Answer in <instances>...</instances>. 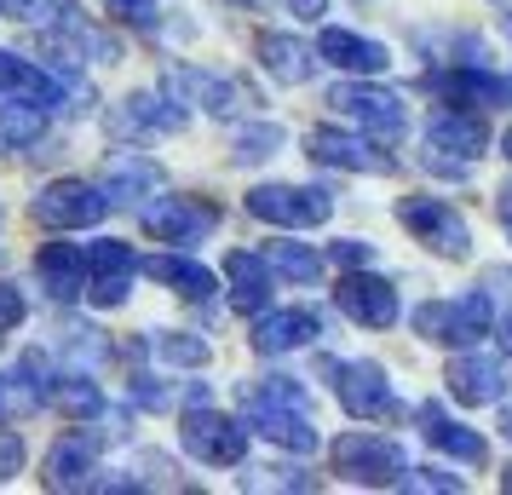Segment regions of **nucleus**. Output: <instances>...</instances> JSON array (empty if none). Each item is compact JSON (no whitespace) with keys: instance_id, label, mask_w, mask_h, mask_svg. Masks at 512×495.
I'll list each match as a JSON object with an SVG mask.
<instances>
[{"instance_id":"3","label":"nucleus","mask_w":512,"mask_h":495,"mask_svg":"<svg viewBox=\"0 0 512 495\" xmlns=\"http://www.w3.org/2000/svg\"><path fill=\"white\" fill-rule=\"evenodd\" d=\"M415 334L420 340H438V346H478L489 334V294H461V300H426V306H415Z\"/></svg>"},{"instance_id":"8","label":"nucleus","mask_w":512,"mask_h":495,"mask_svg":"<svg viewBox=\"0 0 512 495\" xmlns=\"http://www.w3.org/2000/svg\"><path fill=\"white\" fill-rule=\"evenodd\" d=\"M35 219L41 225H52V231H93L98 219L110 213V196L98 185H87V179H52L41 196H35Z\"/></svg>"},{"instance_id":"36","label":"nucleus","mask_w":512,"mask_h":495,"mask_svg":"<svg viewBox=\"0 0 512 495\" xmlns=\"http://www.w3.org/2000/svg\"><path fill=\"white\" fill-rule=\"evenodd\" d=\"M6 12H18V18H29V24H52L58 12H70V0H0Z\"/></svg>"},{"instance_id":"48","label":"nucleus","mask_w":512,"mask_h":495,"mask_svg":"<svg viewBox=\"0 0 512 495\" xmlns=\"http://www.w3.org/2000/svg\"><path fill=\"white\" fill-rule=\"evenodd\" d=\"M501 490H507V495H512V467H507V472H501Z\"/></svg>"},{"instance_id":"25","label":"nucleus","mask_w":512,"mask_h":495,"mask_svg":"<svg viewBox=\"0 0 512 495\" xmlns=\"http://www.w3.org/2000/svg\"><path fill=\"white\" fill-rule=\"evenodd\" d=\"M225 283H231L236 311H265V300H271V265L259 254H248V248H231L225 254Z\"/></svg>"},{"instance_id":"29","label":"nucleus","mask_w":512,"mask_h":495,"mask_svg":"<svg viewBox=\"0 0 512 495\" xmlns=\"http://www.w3.org/2000/svg\"><path fill=\"white\" fill-rule=\"evenodd\" d=\"M265 265H271L277 277H288V283H317V277H323V254H311L305 242H271Z\"/></svg>"},{"instance_id":"23","label":"nucleus","mask_w":512,"mask_h":495,"mask_svg":"<svg viewBox=\"0 0 512 495\" xmlns=\"http://www.w3.org/2000/svg\"><path fill=\"white\" fill-rule=\"evenodd\" d=\"M0 93L6 98H24V104H41V110H52L58 98H64V87L52 81L41 64H29L24 52H0Z\"/></svg>"},{"instance_id":"6","label":"nucleus","mask_w":512,"mask_h":495,"mask_svg":"<svg viewBox=\"0 0 512 495\" xmlns=\"http://www.w3.org/2000/svg\"><path fill=\"white\" fill-rule=\"evenodd\" d=\"M248 213L282 231H311L334 213V196L317 185H254L248 190Z\"/></svg>"},{"instance_id":"44","label":"nucleus","mask_w":512,"mask_h":495,"mask_svg":"<svg viewBox=\"0 0 512 495\" xmlns=\"http://www.w3.org/2000/svg\"><path fill=\"white\" fill-rule=\"evenodd\" d=\"M288 6H294V18H311V24L328 12V0H288Z\"/></svg>"},{"instance_id":"45","label":"nucleus","mask_w":512,"mask_h":495,"mask_svg":"<svg viewBox=\"0 0 512 495\" xmlns=\"http://www.w3.org/2000/svg\"><path fill=\"white\" fill-rule=\"evenodd\" d=\"M501 346H507V352H512V311H507V317H501Z\"/></svg>"},{"instance_id":"27","label":"nucleus","mask_w":512,"mask_h":495,"mask_svg":"<svg viewBox=\"0 0 512 495\" xmlns=\"http://www.w3.org/2000/svg\"><path fill=\"white\" fill-rule=\"evenodd\" d=\"M139 271L150 277V283H167L173 294H185V300H208L213 294V271L196 265V260H185V254H150Z\"/></svg>"},{"instance_id":"12","label":"nucleus","mask_w":512,"mask_h":495,"mask_svg":"<svg viewBox=\"0 0 512 495\" xmlns=\"http://www.w3.org/2000/svg\"><path fill=\"white\" fill-rule=\"evenodd\" d=\"M334 306L346 311L351 323H363V329H392L397 323V288L386 283V277H369L363 265L351 271V277H340V288H334Z\"/></svg>"},{"instance_id":"15","label":"nucleus","mask_w":512,"mask_h":495,"mask_svg":"<svg viewBox=\"0 0 512 495\" xmlns=\"http://www.w3.org/2000/svg\"><path fill=\"white\" fill-rule=\"evenodd\" d=\"M248 403V426H254L265 444L294 449V455H311L317 449V426L300 403H265V398H242Z\"/></svg>"},{"instance_id":"14","label":"nucleus","mask_w":512,"mask_h":495,"mask_svg":"<svg viewBox=\"0 0 512 495\" xmlns=\"http://www.w3.org/2000/svg\"><path fill=\"white\" fill-rule=\"evenodd\" d=\"M167 93H179V98H196L208 116H219V121H231V116H242L248 104H259L236 75H213V70H173L167 75Z\"/></svg>"},{"instance_id":"31","label":"nucleus","mask_w":512,"mask_h":495,"mask_svg":"<svg viewBox=\"0 0 512 495\" xmlns=\"http://www.w3.org/2000/svg\"><path fill=\"white\" fill-rule=\"evenodd\" d=\"M47 127V110L41 104H0V144H29L35 133Z\"/></svg>"},{"instance_id":"43","label":"nucleus","mask_w":512,"mask_h":495,"mask_svg":"<svg viewBox=\"0 0 512 495\" xmlns=\"http://www.w3.org/2000/svg\"><path fill=\"white\" fill-rule=\"evenodd\" d=\"M495 213H501V231L512 236V179H507L501 190H495Z\"/></svg>"},{"instance_id":"33","label":"nucleus","mask_w":512,"mask_h":495,"mask_svg":"<svg viewBox=\"0 0 512 495\" xmlns=\"http://www.w3.org/2000/svg\"><path fill=\"white\" fill-rule=\"evenodd\" d=\"M156 352L173 369H202L208 363V340H196V334H156Z\"/></svg>"},{"instance_id":"28","label":"nucleus","mask_w":512,"mask_h":495,"mask_svg":"<svg viewBox=\"0 0 512 495\" xmlns=\"http://www.w3.org/2000/svg\"><path fill=\"white\" fill-rule=\"evenodd\" d=\"M47 403L58 415H70V421H93L98 409H104V392H98V380L87 369H70V375H52Z\"/></svg>"},{"instance_id":"18","label":"nucleus","mask_w":512,"mask_h":495,"mask_svg":"<svg viewBox=\"0 0 512 495\" xmlns=\"http://www.w3.org/2000/svg\"><path fill=\"white\" fill-rule=\"evenodd\" d=\"M98 438L93 432H64L58 444L47 449V484L52 490H93L98 478Z\"/></svg>"},{"instance_id":"13","label":"nucleus","mask_w":512,"mask_h":495,"mask_svg":"<svg viewBox=\"0 0 512 495\" xmlns=\"http://www.w3.org/2000/svg\"><path fill=\"white\" fill-rule=\"evenodd\" d=\"M426 150L432 156H449V162H478L489 150V127L478 110H461V104H449L438 116L426 121Z\"/></svg>"},{"instance_id":"50","label":"nucleus","mask_w":512,"mask_h":495,"mask_svg":"<svg viewBox=\"0 0 512 495\" xmlns=\"http://www.w3.org/2000/svg\"><path fill=\"white\" fill-rule=\"evenodd\" d=\"M507 35H512V18H507Z\"/></svg>"},{"instance_id":"32","label":"nucleus","mask_w":512,"mask_h":495,"mask_svg":"<svg viewBox=\"0 0 512 495\" xmlns=\"http://www.w3.org/2000/svg\"><path fill=\"white\" fill-rule=\"evenodd\" d=\"M282 150V127H271V121H259V127H248V133H236V162L254 167L265 162V156H277Z\"/></svg>"},{"instance_id":"20","label":"nucleus","mask_w":512,"mask_h":495,"mask_svg":"<svg viewBox=\"0 0 512 495\" xmlns=\"http://www.w3.org/2000/svg\"><path fill=\"white\" fill-rule=\"evenodd\" d=\"M254 52L282 87H305V81L317 75V47H305L300 35H288V29H265L254 41Z\"/></svg>"},{"instance_id":"16","label":"nucleus","mask_w":512,"mask_h":495,"mask_svg":"<svg viewBox=\"0 0 512 495\" xmlns=\"http://www.w3.org/2000/svg\"><path fill=\"white\" fill-rule=\"evenodd\" d=\"M426 93H438L443 104H512V75H489L484 64L426 70Z\"/></svg>"},{"instance_id":"7","label":"nucleus","mask_w":512,"mask_h":495,"mask_svg":"<svg viewBox=\"0 0 512 495\" xmlns=\"http://www.w3.org/2000/svg\"><path fill=\"white\" fill-rule=\"evenodd\" d=\"M179 438H185V449L196 461H208V467H236V461L248 455V421H231V415H219L208 403H190Z\"/></svg>"},{"instance_id":"47","label":"nucleus","mask_w":512,"mask_h":495,"mask_svg":"<svg viewBox=\"0 0 512 495\" xmlns=\"http://www.w3.org/2000/svg\"><path fill=\"white\" fill-rule=\"evenodd\" d=\"M501 156H512V127H507V133H501Z\"/></svg>"},{"instance_id":"42","label":"nucleus","mask_w":512,"mask_h":495,"mask_svg":"<svg viewBox=\"0 0 512 495\" xmlns=\"http://www.w3.org/2000/svg\"><path fill=\"white\" fill-rule=\"evenodd\" d=\"M133 403H144V409H167L173 398H167L162 386H150V380H133Z\"/></svg>"},{"instance_id":"4","label":"nucleus","mask_w":512,"mask_h":495,"mask_svg":"<svg viewBox=\"0 0 512 495\" xmlns=\"http://www.w3.org/2000/svg\"><path fill=\"white\" fill-rule=\"evenodd\" d=\"M397 219H403V231L415 236V242H426L443 260H466L472 254V225L443 196H403L397 202Z\"/></svg>"},{"instance_id":"46","label":"nucleus","mask_w":512,"mask_h":495,"mask_svg":"<svg viewBox=\"0 0 512 495\" xmlns=\"http://www.w3.org/2000/svg\"><path fill=\"white\" fill-rule=\"evenodd\" d=\"M501 432H507V444H512V403L501 409Z\"/></svg>"},{"instance_id":"21","label":"nucleus","mask_w":512,"mask_h":495,"mask_svg":"<svg viewBox=\"0 0 512 495\" xmlns=\"http://www.w3.org/2000/svg\"><path fill=\"white\" fill-rule=\"evenodd\" d=\"M420 438H426L432 449H443V455H455V461H472V467H484V461H489L484 432H472V426L449 421L438 403H420Z\"/></svg>"},{"instance_id":"24","label":"nucleus","mask_w":512,"mask_h":495,"mask_svg":"<svg viewBox=\"0 0 512 495\" xmlns=\"http://www.w3.org/2000/svg\"><path fill=\"white\" fill-rule=\"evenodd\" d=\"M116 133H179L185 127V104H167L162 93H133L121 98L116 116Z\"/></svg>"},{"instance_id":"51","label":"nucleus","mask_w":512,"mask_h":495,"mask_svg":"<svg viewBox=\"0 0 512 495\" xmlns=\"http://www.w3.org/2000/svg\"><path fill=\"white\" fill-rule=\"evenodd\" d=\"M0 219H6V213H0Z\"/></svg>"},{"instance_id":"26","label":"nucleus","mask_w":512,"mask_h":495,"mask_svg":"<svg viewBox=\"0 0 512 495\" xmlns=\"http://www.w3.org/2000/svg\"><path fill=\"white\" fill-rule=\"evenodd\" d=\"M35 271H41V283H47L52 300H75V294L87 288V248L47 242V248H41V260H35Z\"/></svg>"},{"instance_id":"38","label":"nucleus","mask_w":512,"mask_h":495,"mask_svg":"<svg viewBox=\"0 0 512 495\" xmlns=\"http://www.w3.org/2000/svg\"><path fill=\"white\" fill-rule=\"evenodd\" d=\"M328 260L346 265V271H357V265L374 260V248H369V242H357V236H346V242H334V248H328Z\"/></svg>"},{"instance_id":"19","label":"nucleus","mask_w":512,"mask_h":495,"mask_svg":"<svg viewBox=\"0 0 512 495\" xmlns=\"http://www.w3.org/2000/svg\"><path fill=\"white\" fill-rule=\"evenodd\" d=\"M317 58L346 75H380L392 64V52L380 47V41H369V35H357V29H323L317 35Z\"/></svg>"},{"instance_id":"41","label":"nucleus","mask_w":512,"mask_h":495,"mask_svg":"<svg viewBox=\"0 0 512 495\" xmlns=\"http://www.w3.org/2000/svg\"><path fill=\"white\" fill-rule=\"evenodd\" d=\"M150 6H156V0H104V12H116L127 24H150V18H156Z\"/></svg>"},{"instance_id":"2","label":"nucleus","mask_w":512,"mask_h":495,"mask_svg":"<svg viewBox=\"0 0 512 495\" xmlns=\"http://www.w3.org/2000/svg\"><path fill=\"white\" fill-rule=\"evenodd\" d=\"M323 375L334 380V398L351 421H392L397 415V392L380 363H340V357H323Z\"/></svg>"},{"instance_id":"11","label":"nucleus","mask_w":512,"mask_h":495,"mask_svg":"<svg viewBox=\"0 0 512 495\" xmlns=\"http://www.w3.org/2000/svg\"><path fill=\"white\" fill-rule=\"evenodd\" d=\"M443 380H449V398L455 403H501L507 398V363L501 357L478 352V346H461V357H449V369H443Z\"/></svg>"},{"instance_id":"39","label":"nucleus","mask_w":512,"mask_h":495,"mask_svg":"<svg viewBox=\"0 0 512 495\" xmlns=\"http://www.w3.org/2000/svg\"><path fill=\"white\" fill-rule=\"evenodd\" d=\"M18 323H24V294L12 283H0V334H12Z\"/></svg>"},{"instance_id":"35","label":"nucleus","mask_w":512,"mask_h":495,"mask_svg":"<svg viewBox=\"0 0 512 495\" xmlns=\"http://www.w3.org/2000/svg\"><path fill=\"white\" fill-rule=\"evenodd\" d=\"M397 490H449V495H461L466 484L461 478H455V472H403V478H397Z\"/></svg>"},{"instance_id":"5","label":"nucleus","mask_w":512,"mask_h":495,"mask_svg":"<svg viewBox=\"0 0 512 495\" xmlns=\"http://www.w3.org/2000/svg\"><path fill=\"white\" fill-rule=\"evenodd\" d=\"M328 104H334L340 116H351L369 139H380V144H397L403 139V127H409L403 98L386 93V87H369V81H340V87L328 93Z\"/></svg>"},{"instance_id":"22","label":"nucleus","mask_w":512,"mask_h":495,"mask_svg":"<svg viewBox=\"0 0 512 495\" xmlns=\"http://www.w3.org/2000/svg\"><path fill=\"white\" fill-rule=\"evenodd\" d=\"M156 185H162V167L150 162V156H139V150H116V156L104 162V179H98V190L110 196V208H116V202H139V196H150Z\"/></svg>"},{"instance_id":"49","label":"nucleus","mask_w":512,"mask_h":495,"mask_svg":"<svg viewBox=\"0 0 512 495\" xmlns=\"http://www.w3.org/2000/svg\"><path fill=\"white\" fill-rule=\"evenodd\" d=\"M242 6H259V0H242Z\"/></svg>"},{"instance_id":"9","label":"nucleus","mask_w":512,"mask_h":495,"mask_svg":"<svg viewBox=\"0 0 512 495\" xmlns=\"http://www.w3.org/2000/svg\"><path fill=\"white\" fill-rule=\"evenodd\" d=\"M139 225L156 236V242L190 248V242H202V236L219 225V208H213V202H196V196H156V202L139 208Z\"/></svg>"},{"instance_id":"17","label":"nucleus","mask_w":512,"mask_h":495,"mask_svg":"<svg viewBox=\"0 0 512 495\" xmlns=\"http://www.w3.org/2000/svg\"><path fill=\"white\" fill-rule=\"evenodd\" d=\"M323 334V317L305 306H288V311H265L254 323V334H248V346H254L259 357H282L294 352V346H311Z\"/></svg>"},{"instance_id":"37","label":"nucleus","mask_w":512,"mask_h":495,"mask_svg":"<svg viewBox=\"0 0 512 495\" xmlns=\"http://www.w3.org/2000/svg\"><path fill=\"white\" fill-rule=\"evenodd\" d=\"M127 283H133V277H93L81 294H87L93 306H121V300H127Z\"/></svg>"},{"instance_id":"30","label":"nucleus","mask_w":512,"mask_h":495,"mask_svg":"<svg viewBox=\"0 0 512 495\" xmlns=\"http://www.w3.org/2000/svg\"><path fill=\"white\" fill-rule=\"evenodd\" d=\"M133 271H139V254H133L127 242H110V236H104V242L87 248V283H93V277H133Z\"/></svg>"},{"instance_id":"1","label":"nucleus","mask_w":512,"mask_h":495,"mask_svg":"<svg viewBox=\"0 0 512 495\" xmlns=\"http://www.w3.org/2000/svg\"><path fill=\"white\" fill-rule=\"evenodd\" d=\"M328 461H334V472L346 484H363V490H397V478L409 472V455L392 438H380V432H346V438H334Z\"/></svg>"},{"instance_id":"34","label":"nucleus","mask_w":512,"mask_h":495,"mask_svg":"<svg viewBox=\"0 0 512 495\" xmlns=\"http://www.w3.org/2000/svg\"><path fill=\"white\" fill-rule=\"evenodd\" d=\"M242 490H317V478L300 467H271V472H242Z\"/></svg>"},{"instance_id":"40","label":"nucleus","mask_w":512,"mask_h":495,"mask_svg":"<svg viewBox=\"0 0 512 495\" xmlns=\"http://www.w3.org/2000/svg\"><path fill=\"white\" fill-rule=\"evenodd\" d=\"M18 467H24V438H18V432H0V484Z\"/></svg>"},{"instance_id":"10","label":"nucleus","mask_w":512,"mask_h":495,"mask_svg":"<svg viewBox=\"0 0 512 495\" xmlns=\"http://www.w3.org/2000/svg\"><path fill=\"white\" fill-rule=\"evenodd\" d=\"M311 162L323 167H346V173H397V156L380 150V139H357V133H340V127H311Z\"/></svg>"}]
</instances>
